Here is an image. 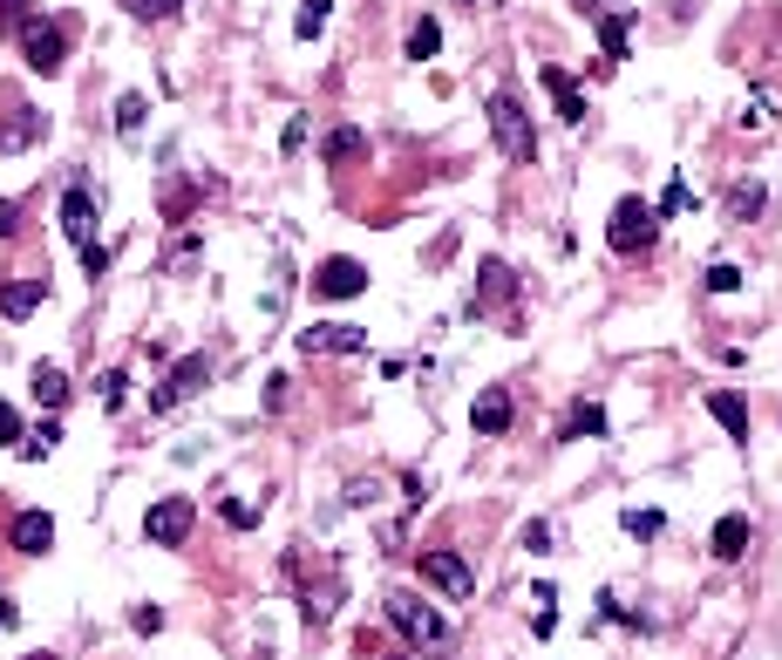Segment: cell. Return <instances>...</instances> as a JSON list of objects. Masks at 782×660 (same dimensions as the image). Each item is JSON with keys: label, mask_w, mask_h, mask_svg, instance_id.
<instances>
[{"label": "cell", "mask_w": 782, "mask_h": 660, "mask_svg": "<svg viewBox=\"0 0 782 660\" xmlns=\"http://www.w3.org/2000/svg\"><path fill=\"white\" fill-rule=\"evenodd\" d=\"M381 613H388V627H395L409 647H449V619L428 606V599H415V593H388Z\"/></svg>", "instance_id": "obj_1"}, {"label": "cell", "mask_w": 782, "mask_h": 660, "mask_svg": "<svg viewBox=\"0 0 782 660\" xmlns=\"http://www.w3.org/2000/svg\"><path fill=\"white\" fill-rule=\"evenodd\" d=\"M490 137H497V150L511 164H537V130H531V116H524V102L511 89L490 96Z\"/></svg>", "instance_id": "obj_2"}, {"label": "cell", "mask_w": 782, "mask_h": 660, "mask_svg": "<svg viewBox=\"0 0 782 660\" xmlns=\"http://www.w3.org/2000/svg\"><path fill=\"white\" fill-rule=\"evenodd\" d=\"M653 239H660V212H653L647 198H619L612 218H606V246H612L619 259H633V252H647Z\"/></svg>", "instance_id": "obj_3"}, {"label": "cell", "mask_w": 782, "mask_h": 660, "mask_svg": "<svg viewBox=\"0 0 782 660\" xmlns=\"http://www.w3.org/2000/svg\"><path fill=\"white\" fill-rule=\"evenodd\" d=\"M14 34H21V55H28V68H34V75H62V62H68V34H62V21L28 14Z\"/></svg>", "instance_id": "obj_4"}, {"label": "cell", "mask_w": 782, "mask_h": 660, "mask_svg": "<svg viewBox=\"0 0 782 660\" xmlns=\"http://www.w3.org/2000/svg\"><path fill=\"white\" fill-rule=\"evenodd\" d=\"M191 524H198V504H191V497H156L150 511H143V538H150V545H164V552L184 545Z\"/></svg>", "instance_id": "obj_5"}, {"label": "cell", "mask_w": 782, "mask_h": 660, "mask_svg": "<svg viewBox=\"0 0 782 660\" xmlns=\"http://www.w3.org/2000/svg\"><path fill=\"white\" fill-rule=\"evenodd\" d=\"M205 381H211V355H184V361H177V368H171L164 381L150 388V415H171V409H177L184 396H198Z\"/></svg>", "instance_id": "obj_6"}, {"label": "cell", "mask_w": 782, "mask_h": 660, "mask_svg": "<svg viewBox=\"0 0 782 660\" xmlns=\"http://www.w3.org/2000/svg\"><path fill=\"white\" fill-rule=\"evenodd\" d=\"M361 293H368L361 259H321L313 266V300H361Z\"/></svg>", "instance_id": "obj_7"}, {"label": "cell", "mask_w": 782, "mask_h": 660, "mask_svg": "<svg viewBox=\"0 0 782 660\" xmlns=\"http://www.w3.org/2000/svg\"><path fill=\"white\" fill-rule=\"evenodd\" d=\"M300 355H368V327H347V321H313L300 334Z\"/></svg>", "instance_id": "obj_8"}, {"label": "cell", "mask_w": 782, "mask_h": 660, "mask_svg": "<svg viewBox=\"0 0 782 660\" xmlns=\"http://www.w3.org/2000/svg\"><path fill=\"white\" fill-rule=\"evenodd\" d=\"M422 578H428V586H443L449 599H469V593H477V572H469L463 552H422Z\"/></svg>", "instance_id": "obj_9"}, {"label": "cell", "mask_w": 782, "mask_h": 660, "mask_svg": "<svg viewBox=\"0 0 782 660\" xmlns=\"http://www.w3.org/2000/svg\"><path fill=\"white\" fill-rule=\"evenodd\" d=\"M511 293H518L511 266H503V259H484V266H477V293H469V314H490V306H503Z\"/></svg>", "instance_id": "obj_10"}, {"label": "cell", "mask_w": 782, "mask_h": 660, "mask_svg": "<svg viewBox=\"0 0 782 660\" xmlns=\"http://www.w3.org/2000/svg\"><path fill=\"white\" fill-rule=\"evenodd\" d=\"M8 538H14V552H28V559H42V552L55 545V518H48V511H14Z\"/></svg>", "instance_id": "obj_11"}, {"label": "cell", "mask_w": 782, "mask_h": 660, "mask_svg": "<svg viewBox=\"0 0 782 660\" xmlns=\"http://www.w3.org/2000/svg\"><path fill=\"white\" fill-rule=\"evenodd\" d=\"M749 538H756L749 511H728V518L715 524V538H708V552H715L721 565H735V559H749Z\"/></svg>", "instance_id": "obj_12"}, {"label": "cell", "mask_w": 782, "mask_h": 660, "mask_svg": "<svg viewBox=\"0 0 782 660\" xmlns=\"http://www.w3.org/2000/svg\"><path fill=\"white\" fill-rule=\"evenodd\" d=\"M62 231H68L75 246L96 239V198H89V184H68L62 191Z\"/></svg>", "instance_id": "obj_13"}, {"label": "cell", "mask_w": 782, "mask_h": 660, "mask_svg": "<svg viewBox=\"0 0 782 660\" xmlns=\"http://www.w3.org/2000/svg\"><path fill=\"white\" fill-rule=\"evenodd\" d=\"M511 396H503V388H484V396H477V409H469V422H477V436H503V430H511Z\"/></svg>", "instance_id": "obj_14"}, {"label": "cell", "mask_w": 782, "mask_h": 660, "mask_svg": "<svg viewBox=\"0 0 782 660\" xmlns=\"http://www.w3.org/2000/svg\"><path fill=\"white\" fill-rule=\"evenodd\" d=\"M42 300H48V280H8V286H0V314H8V321H28Z\"/></svg>", "instance_id": "obj_15"}, {"label": "cell", "mask_w": 782, "mask_h": 660, "mask_svg": "<svg viewBox=\"0 0 782 660\" xmlns=\"http://www.w3.org/2000/svg\"><path fill=\"white\" fill-rule=\"evenodd\" d=\"M708 415L721 422V430H728L735 443H749V402H741L735 388H715V396H708Z\"/></svg>", "instance_id": "obj_16"}, {"label": "cell", "mask_w": 782, "mask_h": 660, "mask_svg": "<svg viewBox=\"0 0 782 660\" xmlns=\"http://www.w3.org/2000/svg\"><path fill=\"white\" fill-rule=\"evenodd\" d=\"M544 89H552V102H558V116H565V123L578 130L585 123V89L572 83V75L565 68H544Z\"/></svg>", "instance_id": "obj_17"}, {"label": "cell", "mask_w": 782, "mask_h": 660, "mask_svg": "<svg viewBox=\"0 0 782 660\" xmlns=\"http://www.w3.org/2000/svg\"><path fill=\"white\" fill-rule=\"evenodd\" d=\"M355 158H368V130H355V123L327 130V164H334V171H347Z\"/></svg>", "instance_id": "obj_18"}, {"label": "cell", "mask_w": 782, "mask_h": 660, "mask_svg": "<svg viewBox=\"0 0 782 660\" xmlns=\"http://www.w3.org/2000/svg\"><path fill=\"white\" fill-rule=\"evenodd\" d=\"M599 48H606V62H626V55H633V21H626V14H599Z\"/></svg>", "instance_id": "obj_19"}, {"label": "cell", "mask_w": 782, "mask_h": 660, "mask_svg": "<svg viewBox=\"0 0 782 660\" xmlns=\"http://www.w3.org/2000/svg\"><path fill=\"white\" fill-rule=\"evenodd\" d=\"M762 205H769V191H762L756 177H741V184L728 191V218H735V225H749V218H762Z\"/></svg>", "instance_id": "obj_20"}, {"label": "cell", "mask_w": 782, "mask_h": 660, "mask_svg": "<svg viewBox=\"0 0 782 660\" xmlns=\"http://www.w3.org/2000/svg\"><path fill=\"white\" fill-rule=\"evenodd\" d=\"M55 443H62V422L48 415L42 430H28V436L14 443V456H21V463H42V456H55Z\"/></svg>", "instance_id": "obj_21"}, {"label": "cell", "mask_w": 782, "mask_h": 660, "mask_svg": "<svg viewBox=\"0 0 782 660\" xmlns=\"http://www.w3.org/2000/svg\"><path fill=\"white\" fill-rule=\"evenodd\" d=\"M578 436H606V409H599V402H572V415H565V443H578Z\"/></svg>", "instance_id": "obj_22"}, {"label": "cell", "mask_w": 782, "mask_h": 660, "mask_svg": "<svg viewBox=\"0 0 782 660\" xmlns=\"http://www.w3.org/2000/svg\"><path fill=\"white\" fill-rule=\"evenodd\" d=\"M436 48H443V21L422 14V21L409 28V62H436Z\"/></svg>", "instance_id": "obj_23"}, {"label": "cell", "mask_w": 782, "mask_h": 660, "mask_svg": "<svg viewBox=\"0 0 782 660\" xmlns=\"http://www.w3.org/2000/svg\"><path fill=\"white\" fill-rule=\"evenodd\" d=\"M735 123H741V130H769V123H775V96H769V89H749Z\"/></svg>", "instance_id": "obj_24"}, {"label": "cell", "mask_w": 782, "mask_h": 660, "mask_svg": "<svg viewBox=\"0 0 782 660\" xmlns=\"http://www.w3.org/2000/svg\"><path fill=\"white\" fill-rule=\"evenodd\" d=\"M28 388H34V402H42V409H62V402H68V375H62V368H34Z\"/></svg>", "instance_id": "obj_25"}, {"label": "cell", "mask_w": 782, "mask_h": 660, "mask_svg": "<svg viewBox=\"0 0 782 660\" xmlns=\"http://www.w3.org/2000/svg\"><path fill=\"white\" fill-rule=\"evenodd\" d=\"M42 130H48V123H42V116H34V109H14V123L0 130V150H21V143H34Z\"/></svg>", "instance_id": "obj_26"}, {"label": "cell", "mask_w": 782, "mask_h": 660, "mask_svg": "<svg viewBox=\"0 0 782 660\" xmlns=\"http://www.w3.org/2000/svg\"><path fill=\"white\" fill-rule=\"evenodd\" d=\"M660 524H667V518H660V511H640V504H626V511H619V531L640 538V545H647V538H660Z\"/></svg>", "instance_id": "obj_27"}, {"label": "cell", "mask_w": 782, "mask_h": 660, "mask_svg": "<svg viewBox=\"0 0 782 660\" xmlns=\"http://www.w3.org/2000/svg\"><path fill=\"white\" fill-rule=\"evenodd\" d=\"M143 116H150V102H143L137 89L116 96V130H123V137H137V130H143Z\"/></svg>", "instance_id": "obj_28"}, {"label": "cell", "mask_w": 782, "mask_h": 660, "mask_svg": "<svg viewBox=\"0 0 782 660\" xmlns=\"http://www.w3.org/2000/svg\"><path fill=\"white\" fill-rule=\"evenodd\" d=\"M327 14H334V0H306V8L293 14V34H300V42H313V34L327 28Z\"/></svg>", "instance_id": "obj_29"}, {"label": "cell", "mask_w": 782, "mask_h": 660, "mask_svg": "<svg viewBox=\"0 0 782 660\" xmlns=\"http://www.w3.org/2000/svg\"><path fill=\"white\" fill-rule=\"evenodd\" d=\"M123 8H130V21H143V28H156V21H171V14L184 8V0H123Z\"/></svg>", "instance_id": "obj_30"}, {"label": "cell", "mask_w": 782, "mask_h": 660, "mask_svg": "<svg viewBox=\"0 0 782 660\" xmlns=\"http://www.w3.org/2000/svg\"><path fill=\"white\" fill-rule=\"evenodd\" d=\"M218 511H225V524H231V531H252V524H259V504H246V497H225Z\"/></svg>", "instance_id": "obj_31"}, {"label": "cell", "mask_w": 782, "mask_h": 660, "mask_svg": "<svg viewBox=\"0 0 782 660\" xmlns=\"http://www.w3.org/2000/svg\"><path fill=\"white\" fill-rule=\"evenodd\" d=\"M687 205H694V191H687V184H681V177H674V184H667V191H660V205H653V212H660V218H681V212H687Z\"/></svg>", "instance_id": "obj_32"}, {"label": "cell", "mask_w": 782, "mask_h": 660, "mask_svg": "<svg viewBox=\"0 0 782 660\" xmlns=\"http://www.w3.org/2000/svg\"><path fill=\"white\" fill-rule=\"evenodd\" d=\"M735 286H741V266L715 259V266H708V293H735Z\"/></svg>", "instance_id": "obj_33"}, {"label": "cell", "mask_w": 782, "mask_h": 660, "mask_svg": "<svg viewBox=\"0 0 782 660\" xmlns=\"http://www.w3.org/2000/svg\"><path fill=\"white\" fill-rule=\"evenodd\" d=\"M123 396H130V375L109 368V375H102V409H123Z\"/></svg>", "instance_id": "obj_34"}, {"label": "cell", "mask_w": 782, "mask_h": 660, "mask_svg": "<svg viewBox=\"0 0 782 660\" xmlns=\"http://www.w3.org/2000/svg\"><path fill=\"white\" fill-rule=\"evenodd\" d=\"M83 273H89V280H102V273H109V246L83 239Z\"/></svg>", "instance_id": "obj_35"}, {"label": "cell", "mask_w": 782, "mask_h": 660, "mask_svg": "<svg viewBox=\"0 0 782 660\" xmlns=\"http://www.w3.org/2000/svg\"><path fill=\"white\" fill-rule=\"evenodd\" d=\"M21 436H28V430H21V409H14V402H0V443H8V450H14Z\"/></svg>", "instance_id": "obj_36"}, {"label": "cell", "mask_w": 782, "mask_h": 660, "mask_svg": "<svg viewBox=\"0 0 782 660\" xmlns=\"http://www.w3.org/2000/svg\"><path fill=\"white\" fill-rule=\"evenodd\" d=\"M280 150H286V158H300V150H306V116H293V123H286V137H280Z\"/></svg>", "instance_id": "obj_37"}, {"label": "cell", "mask_w": 782, "mask_h": 660, "mask_svg": "<svg viewBox=\"0 0 782 660\" xmlns=\"http://www.w3.org/2000/svg\"><path fill=\"white\" fill-rule=\"evenodd\" d=\"M34 14V0H0V28H21Z\"/></svg>", "instance_id": "obj_38"}, {"label": "cell", "mask_w": 782, "mask_h": 660, "mask_svg": "<svg viewBox=\"0 0 782 660\" xmlns=\"http://www.w3.org/2000/svg\"><path fill=\"white\" fill-rule=\"evenodd\" d=\"M130 627H137V634H164V613H156V606H137Z\"/></svg>", "instance_id": "obj_39"}, {"label": "cell", "mask_w": 782, "mask_h": 660, "mask_svg": "<svg viewBox=\"0 0 782 660\" xmlns=\"http://www.w3.org/2000/svg\"><path fill=\"white\" fill-rule=\"evenodd\" d=\"M524 545H531V552H544V545H552V524L531 518V524H524Z\"/></svg>", "instance_id": "obj_40"}, {"label": "cell", "mask_w": 782, "mask_h": 660, "mask_svg": "<svg viewBox=\"0 0 782 660\" xmlns=\"http://www.w3.org/2000/svg\"><path fill=\"white\" fill-rule=\"evenodd\" d=\"M374 497H381L374 484H347V504H355V511H368V504H374Z\"/></svg>", "instance_id": "obj_41"}, {"label": "cell", "mask_w": 782, "mask_h": 660, "mask_svg": "<svg viewBox=\"0 0 782 660\" xmlns=\"http://www.w3.org/2000/svg\"><path fill=\"white\" fill-rule=\"evenodd\" d=\"M578 8H585V14L599 21V14H626V0H578Z\"/></svg>", "instance_id": "obj_42"}, {"label": "cell", "mask_w": 782, "mask_h": 660, "mask_svg": "<svg viewBox=\"0 0 782 660\" xmlns=\"http://www.w3.org/2000/svg\"><path fill=\"white\" fill-rule=\"evenodd\" d=\"M469 8H497V0H469Z\"/></svg>", "instance_id": "obj_43"}, {"label": "cell", "mask_w": 782, "mask_h": 660, "mask_svg": "<svg viewBox=\"0 0 782 660\" xmlns=\"http://www.w3.org/2000/svg\"><path fill=\"white\" fill-rule=\"evenodd\" d=\"M28 660H55V653H28Z\"/></svg>", "instance_id": "obj_44"}, {"label": "cell", "mask_w": 782, "mask_h": 660, "mask_svg": "<svg viewBox=\"0 0 782 660\" xmlns=\"http://www.w3.org/2000/svg\"><path fill=\"white\" fill-rule=\"evenodd\" d=\"M368 660H374V653H368Z\"/></svg>", "instance_id": "obj_45"}]
</instances>
